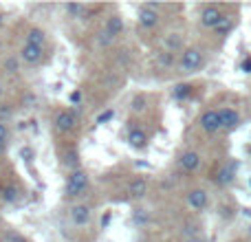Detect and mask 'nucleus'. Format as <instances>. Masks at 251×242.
<instances>
[{
	"label": "nucleus",
	"mask_w": 251,
	"mask_h": 242,
	"mask_svg": "<svg viewBox=\"0 0 251 242\" xmlns=\"http://www.w3.org/2000/svg\"><path fill=\"white\" fill-rule=\"evenodd\" d=\"M88 185H91V178H88V174L84 172V169H73V172L69 174V181H66V198L75 200L79 198V196L86 194Z\"/></svg>",
	"instance_id": "obj_1"
},
{
	"label": "nucleus",
	"mask_w": 251,
	"mask_h": 242,
	"mask_svg": "<svg viewBox=\"0 0 251 242\" xmlns=\"http://www.w3.org/2000/svg\"><path fill=\"white\" fill-rule=\"evenodd\" d=\"M203 64H205V53L199 47L183 48L181 57H178V71L181 73H196Z\"/></svg>",
	"instance_id": "obj_2"
},
{
	"label": "nucleus",
	"mask_w": 251,
	"mask_h": 242,
	"mask_svg": "<svg viewBox=\"0 0 251 242\" xmlns=\"http://www.w3.org/2000/svg\"><path fill=\"white\" fill-rule=\"evenodd\" d=\"M161 16H159V4H143L137 13V22L141 29H154L159 24Z\"/></svg>",
	"instance_id": "obj_3"
},
{
	"label": "nucleus",
	"mask_w": 251,
	"mask_h": 242,
	"mask_svg": "<svg viewBox=\"0 0 251 242\" xmlns=\"http://www.w3.org/2000/svg\"><path fill=\"white\" fill-rule=\"evenodd\" d=\"M236 172H238V163L236 161H227L223 168H218L216 176H214V183L218 187H229L236 178Z\"/></svg>",
	"instance_id": "obj_4"
},
{
	"label": "nucleus",
	"mask_w": 251,
	"mask_h": 242,
	"mask_svg": "<svg viewBox=\"0 0 251 242\" xmlns=\"http://www.w3.org/2000/svg\"><path fill=\"white\" fill-rule=\"evenodd\" d=\"M69 218H71V222H73L75 227H86L88 222H91V218H93V212H91L88 205L79 203V205H73V207L69 209Z\"/></svg>",
	"instance_id": "obj_5"
},
{
	"label": "nucleus",
	"mask_w": 251,
	"mask_h": 242,
	"mask_svg": "<svg viewBox=\"0 0 251 242\" xmlns=\"http://www.w3.org/2000/svg\"><path fill=\"white\" fill-rule=\"evenodd\" d=\"M199 125H201V130L203 132H207V134H216L218 130H223L221 128V117H218V110H205L203 115H201V119H199Z\"/></svg>",
	"instance_id": "obj_6"
},
{
	"label": "nucleus",
	"mask_w": 251,
	"mask_h": 242,
	"mask_svg": "<svg viewBox=\"0 0 251 242\" xmlns=\"http://www.w3.org/2000/svg\"><path fill=\"white\" fill-rule=\"evenodd\" d=\"M223 16H225V13H223L218 7H214V4H207V7L201 11V18H199L201 26H205V29H216L218 22L223 20Z\"/></svg>",
	"instance_id": "obj_7"
},
{
	"label": "nucleus",
	"mask_w": 251,
	"mask_h": 242,
	"mask_svg": "<svg viewBox=\"0 0 251 242\" xmlns=\"http://www.w3.org/2000/svg\"><path fill=\"white\" fill-rule=\"evenodd\" d=\"M20 60L29 66H38L44 60V48L42 47H33V44H26L20 48Z\"/></svg>",
	"instance_id": "obj_8"
},
{
	"label": "nucleus",
	"mask_w": 251,
	"mask_h": 242,
	"mask_svg": "<svg viewBox=\"0 0 251 242\" xmlns=\"http://www.w3.org/2000/svg\"><path fill=\"white\" fill-rule=\"evenodd\" d=\"M218 117H221V128L227 130V132H231V130H236L240 125V115L238 110L234 108H218Z\"/></svg>",
	"instance_id": "obj_9"
},
{
	"label": "nucleus",
	"mask_w": 251,
	"mask_h": 242,
	"mask_svg": "<svg viewBox=\"0 0 251 242\" xmlns=\"http://www.w3.org/2000/svg\"><path fill=\"white\" fill-rule=\"evenodd\" d=\"M201 163H203V159L196 150H187L178 156V165H181L183 172H196L201 168Z\"/></svg>",
	"instance_id": "obj_10"
},
{
	"label": "nucleus",
	"mask_w": 251,
	"mask_h": 242,
	"mask_svg": "<svg viewBox=\"0 0 251 242\" xmlns=\"http://www.w3.org/2000/svg\"><path fill=\"white\" fill-rule=\"evenodd\" d=\"M187 205H190L192 209H196V212H203V209L209 205V194L205 190H201V187L190 190L187 192Z\"/></svg>",
	"instance_id": "obj_11"
},
{
	"label": "nucleus",
	"mask_w": 251,
	"mask_h": 242,
	"mask_svg": "<svg viewBox=\"0 0 251 242\" xmlns=\"http://www.w3.org/2000/svg\"><path fill=\"white\" fill-rule=\"evenodd\" d=\"M75 123H77L75 113H71V110H62V113H57V117H55V130L57 132L69 134L71 130L75 128Z\"/></svg>",
	"instance_id": "obj_12"
},
{
	"label": "nucleus",
	"mask_w": 251,
	"mask_h": 242,
	"mask_svg": "<svg viewBox=\"0 0 251 242\" xmlns=\"http://www.w3.org/2000/svg\"><path fill=\"white\" fill-rule=\"evenodd\" d=\"M128 194L132 196V198H143V196L148 194V181L143 176L132 178L130 185H128Z\"/></svg>",
	"instance_id": "obj_13"
},
{
	"label": "nucleus",
	"mask_w": 251,
	"mask_h": 242,
	"mask_svg": "<svg viewBox=\"0 0 251 242\" xmlns=\"http://www.w3.org/2000/svg\"><path fill=\"white\" fill-rule=\"evenodd\" d=\"M128 143L132 147H137V150H141V147H146V143H148V134H146V130H141V128H132L128 132Z\"/></svg>",
	"instance_id": "obj_14"
},
{
	"label": "nucleus",
	"mask_w": 251,
	"mask_h": 242,
	"mask_svg": "<svg viewBox=\"0 0 251 242\" xmlns=\"http://www.w3.org/2000/svg\"><path fill=\"white\" fill-rule=\"evenodd\" d=\"M104 31H108L113 38H117V35H122V31H124V18L122 16H110L108 20H106V24H104Z\"/></svg>",
	"instance_id": "obj_15"
},
{
	"label": "nucleus",
	"mask_w": 251,
	"mask_h": 242,
	"mask_svg": "<svg viewBox=\"0 0 251 242\" xmlns=\"http://www.w3.org/2000/svg\"><path fill=\"white\" fill-rule=\"evenodd\" d=\"M26 44L44 48V44H47V33H44L42 29H38V26H33V29H29V33H26Z\"/></svg>",
	"instance_id": "obj_16"
},
{
	"label": "nucleus",
	"mask_w": 251,
	"mask_h": 242,
	"mask_svg": "<svg viewBox=\"0 0 251 242\" xmlns=\"http://www.w3.org/2000/svg\"><path fill=\"white\" fill-rule=\"evenodd\" d=\"M181 48H183V38H181V33H170L168 38H165V51L176 53V51H181Z\"/></svg>",
	"instance_id": "obj_17"
},
{
	"label": "nucleus",
	"mask_w": 251,
	"mask_h": 242,
	"mask_svg": "<svg viewBox=\"0 0 251 242\" xmlns=\"http://www.w3.org/2000/svg\"><path fill=\"white\" fill-rule=\"evenodd\" d=\"M181 234H183V238H185V240L201 238V225H196V222H185V225H183V229H181Z\"/></svg>",
	"instance_id": "obj_18"
},
{
	"label": "nucleus",
	"mask_w": 251,
	"mask_h": 242,
	"mask_svg": "<svg viewBox=\"0 0 251 242\" xmlns=\"http://www.w3.org/2000/svg\"><path fill=\"white\" fill-rule=\"evenodd\" d=\"M231 29H234V18H231V16H223V20L218 22V26L214 31H216V35H227Z\"/></svg>",
	"instance_id": "obj_19"
},
{
	"label": "nucleus",
	"mask_w": 251,
	"mask_h": 242,
	"mask_svg": "<svg viewBox=\"0 0 251 242\" xmlns=\"http://www.w3.org/2000/svg\"><path fill=\"white\" fill-rule=\"evenodd\" d=\"M156 66L159 69H170V66H174V53L170 51H163L156 55Z\"/></svg>",
	"instance_id": "obj_20"
},
{
	"label": "nucleus",
	"mask_w": 251,
	"mask_h": 242,
	"mask_svg": "<svg viewBox=\"0 0 251 242\" xmlns=\"http://www.w3.org/2000/svg\"><path fill=\"white\" fill-rule=\"evenodd\" d=\"M66 11H69L75 20H84V18L88 16V7H84V4H69Z\"/></svg>",
	"instance_id": "obj_21"
},
{
	"label": "nucleus",
	"mask_w": 251,
	"mask_h": 242,
	"mask_svg": "<svg viewBox=\"0 0 251 242\" xmlns=\"http://www.w3.org/2000/svg\"><path fill=\"white\" fill-rule=\"evenodd\" d=\"M190 95H192L190 84H176V86H174V97H176V99H185V97H190Z\"/></svg>",
	"instance_id": "obj_22"
},
{
	"label": "nucleus",
	"mask_w": 251,
	"mask_h": 242,
	"mask_svg": "<svg viewBox=\"0 0 251 242\" xmlns=\"http://www.w3.org/2000/svg\"><path fill=\"white\" fill-rule=\"evenodd\" d=\"M130 108H132V113H143L148 108V99L143 95H137L132 99V104H130Z\"/></svg>",
	"instance_id": "obj_23"
},
{
	"label": "nucleus",
	"mask_w": 251,
	"mask_h": 242,
	"mask_svg": "<svg viewBox=\"0 0 251 242\" xmlns=\"http://www.w3.org/2000/svg\"><path fill=\"white\" fill-rule=\"evenodd\" d=\"M18 196H20V194H18L16 187H4V190H2V196H0V198H2L4 203H16Z\"/></svg>",
	"instance_id": "obj_24"
},
{
	"label": "nucleus",
	"mask_w": 251,
	"mask_h": 242,
	"mask_svg": "<svg viewBox=\"0 0 251 242\" xmlns=\"http://www.w3.org/2000/svg\"><path fill=\"white\" fill-rule=\"evenodd\" d=\"M4 71H7V73H18V71H20V62L16 60V57H7V60H4Z\"/></svg>",
	"instance_id": "obj_25"
},
{
	"label": "nucleus",
	"mask_w": 251,
	"mask_h": 242,
	"mask_svg": "<svg viewBox=\"0 0 251 242\" xmlns=\"http://www.w3.org/2000/svg\"><path fill=\"white\" fill-rule=\"evenodd\" d=\"M7 141H9V128H7V123H2V121H0V152H4Z\"/></svg>",
	"instance_id": "obj_26"
},
{
	"label": "nucleus",
	"mask_w": 251,
	"mask_h": 242,
	"mask_svg": "<svg viewBox=\"0 0 251 242\" xmlns=\"http://www.w3.org/2000/svg\"><path fill=\"white\" fill-rule=\"evenodd\" d=\"M97 42H100V47H110V44L115 42V38L108 33V31H100V35H97Z\"/></svg>",
	"instance_id": "obj_27"
},
{
	"label": "nucleus",
	"mask_w": 251,
	"mask_h": 242,
	"mask_svg": "<svg viewBox=\"0 0 251 242\" xmlns=\"http://www.w3.org/2000/svg\"><path fill=\"white\" fill-rule=\"evenodd\" d=\"M4 242H29V240H26L25 236L16 234V231H9V234H7V238H4Z\"/></svg>",
	"instance_id": "obj_28"
},
{
	"label": "nucleus",
	"mask_w": 251,
	"mask_h": 242,
	"mask_svg": "<svg viewBox=\"0 0 251 242\" xmlns=\"http://www.w3.org/2000/svg\"><path fill=\"white\" fill-rule=\"evenodd\" d=\"M9 115H11V108H9L7 104H0V121H2V123H4V119H7Z\"/></svg>",
	"instance_id": "obj_29"
},
{
	"label": "nucleus",
	"mask_w": 251,
	"mask_h": 242,
	"mask_svg": "<svg viewBox=\"0 0 251 242\" xmlns=\"http://www.w3.org/2000/svg\"><path fill=\"white\" fill-rule=\"evenodd\" d=\"M240 69H243V73H251V57H245V62L240 64Z\"/></svg>",
	"instance_id": "obj_30"
},
{
	"label": "nucleus",
	"mask_w": 251,
	"mask_h": 242,
	"mask_svg": "<svg viewBox=\"0 0 251 242\" xmlns=\"http://www.w3.org/2000/svg\"><path fill=\"white\" fill-rule=\"evenodd\" d=\"M108 119H113V110H106L104 115H100V119H97V121H100V123H106Z\"/></svg>",
	"instance_id": "obj_31"
},
{
	"label": "nucleus",
	"mask_w": 251,
	"mask_h": 242,
	"mask_svg": "<svg viewBox=\"0 0 251 242\" xmlns=\"http://www.w3.org/2000/svg\"><path fill=\"white\" fill-rule=\"evenodd\" d=\"M2 97H4V84L0 82V99H2Z\"/></svg>",
	"instance_id": "obj_32"
},
{
	"label": "nucleus",
	"mask_w": 251,
	"mask_h": 242,
	"mask_svg": "<svg viewBox=\"0 0 251 242\" xmlns=\"http://www.w3.org/2000/svg\"><path fill=\"white\" fill-rule=\"evenodd\" d=\"M185 242H203V240H201V238H196V240H185Z\"/></svg>",
	"instance_id": "obj_33"
},
{
	"label": "nucleus",
	"mask_w": 251,
	"mask_h": 242,
	"mask_svg": "<svg viewBox=\"0 0 251 242\" xmlns=\"http://www.w3.org/2000/svg\"><path fill=\"white\" fill-rule=\"evenodd\" d=\"M0 24H2V16H0Z\"/></svg>",
	"instance_id": "obj_34"
},
{
	"label": "nucleus",
	"mask_w": 251,
	"mask_h": 242,
	"mask_svg": "<svg viewBox=\"0 0 251 242\" xmlns=\"http://www.w3.org/2000/svg\"><path fill=\"white\" fill-rule=\"evenodd\" d=\"M249 236H251V225H249Z\"/></svg>",
	"instance_id": "obj_35"
},
{
	"label": "nucleus",
	"mask_w": 251,
	"mask_h": 242,
	"mask_svg": "<svg viewBox=\"0 0 251 242\" xmlns=\"http://www.w3.org/2000/svg\"><path fill=\"white\" fill-rule=\"evenodd\" d=\"M249 185H251V181H249Z\"/></svg>",
	"instance_id": "obj_36"
}]
</instances>
